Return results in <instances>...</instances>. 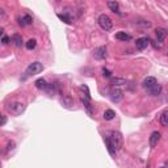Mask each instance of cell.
Segmentation results:
<instances>
[{
	"label": "cell",
	"mask_w": 168,
	"mask_h": 168,
	"mask_svg": "<svg viewBox=\"0 0 168 168\" xmlns=\"http://www.w3.org/2000/svg\"><path fill=\"white\" fill-rule=\"evenodd\" d=\"M97 22H99V25L101 26V29H104L105 32H108V30H110L112 28H113V22H112L110 17H109L108 15H105V13L99 16Z\"/></svg>",
	"instance_id": "cell-4"
},
{
	"label": "cell",
	"mask_w": 168,
	"mask_h": 168,
	"mask_svg": "<svg viewBox=\"0 0 168 168\" xmlns=\"http://www.w3.org/2000/svg\"><path fill=\"white\" fill-rule=\"evenodd\" d=\"M160 124L163 126H168V110H164L160 116Z\"/></svg>",
	"instance_id": "cell-20"
},
{
	"label": "cell",
	"mask_w": 168,
	"mask_h": 168,
	"mask_svg": "<svg viewBox=\"0 0 168 168\" xmlns=\"http://www.w3.org/2000/svg\"><path fill=\"white\" fill-rule=\"evenodd\" d=\"M15 147H16V143H15L13 141H11V142H8V144H7V151L13 150Z\"/></svg>",
	"instance_id": "cell-24"
},
{
	"label": "cell",
	"mask_w": 168,
	"mask_h": 168,
	"mask_svg": "<svg viewBox=\"0 0 168 168\" xmlns=\"http://www.w3.org/2000/svg\"><path fill=\"white\" fill-rule=\"evenodd\" d=\"M110 83L113 84L114 87H126L127 86V80L122 79V77H114V79H112Z\"/></svg>",
	"instance_id": "cell-12"
},
{
	"label": "cell",
	"mask_w": 168,
	"mask_h": 168,
	"mask_svg": "<svg viewBox=\"0 0 168 168\" xmlns=\"http://www.w3.org/2000/svg\"><path fill=\"white\" fill-rule=\"evenodd\" d=\"M93 55L96 59H105L106 58V47L105 46H100L93 51Z\"/></svg>",
	"instance_id": "cell-8"
},
{
	"label": "cell",
	"mask_w": 168,
	"mask_h": 168,
	"mask_svg": "<svg viewBox=\"0 0 168 168\" xmlns=\"http://www.w3.org/2000/svg\"><path fill=\"white\" fill-rule=\"evenodd\" d=\"M11 41L13 42V45L16 47H20L21 45H22V37L20 34H17V33H15V34L11 37Z\"/></svg>",
	"instance_id": "cell-14"
},
{
	"label": "cell",
	"mask_w": 168,
	"mask_h": 168,
	"mask_svg": "<svg viewBox=\"0 0 168 168\" xmlns=\"http://www.w3.org/2000/svg\"><path fill=\"white\" fill-rule=\"evenodd\" d=\"M9 41H11L9 37H7V36H3V37H2V43H3V45H8Z\"/></svg>",
	"instance_id": "cell-25"
},
{
	"label": "cell",
	"mask_w": 168,
	"mask_h": 168,
	"mask_svg": "<svg viewBox=\"0 0 168 168\" xmlns=\"http://www.w3.org/2000/svg\"><path fill=\"white\" fill-rule=\"evenodd\" d=\"M82 103L84 104V106H86V109H87L88 113L92 114V105H91V103H89V100L87 97H83L82 96Z\"/></svg>",
	"instance_id": "cell-19"
},
{
	"label": "cell",
	"mask_w": 168,
	"mask_h": 168,
	"mask_svg": "<svg viewBox=\"0 0 168 168\" xmlns=\"http://www.w3.org/2000/svg\"><path fill=\"white\" fill-rule=\"evenodd\" d=\"M148 43H150V41H148L147 37H141L135 41V46H137L138 50H144L148 46Z\"/></svg>",
	"instance_id": "cell-7"
},
{
	"label": "cell",
	"mask_w": 168,
	"mask_h": 168,
	"mask_svg": "<svg viewBox=\"0 0 168 168\" xmlns=\"http://www.w3.org/2000/svg\"><path fill=\"white\" fill-rule=\"evenodd\" d=\"M62 104L66 106H70V105H72V100L70 97H64V99H62Z\"/></svg>",
	"instance_id": "cell-23"
},
{
	"label": "cell",
	"mask_w": 168,
	"mask_h": 168,
	"mask_svg": "<svg viewBox=\"0 0 168 168\" xmlns=\"http://www.w3.org/2000/svg\"><path fill=\"white\" fill-rule=\"evenodd\" d=\"M160 137H161V134H160L159 131H153V133H151L150 139H148L150 146H151V147H155L156 144H158V142L160 141Z\"/></svg>",
	"instance_id": "cell-6"
},
{
	"label": "cell",
	"mask_w": 168,
	"mask_h": 168,
	"mask_svg": "<svg viewBox=\"0 0 168 168\" xmlns=\"http://www.w3.org/2000/svg\"><path fill=\"white\" fill-rule=\"evenodd\" d=\"M116 40H120V41H125V42H126V41H130L131 37L129 36L126 32H118V33L116 34Z\"/></svg>",
	"instance_id": "cell-15"
},
{
	"label": "cell",
	"mask_w": 168,
	"mask_h": 168,
	"mask_svg": "<svg viewBox=\"0 0 168 168\" xmlns=\"http://www.w3.org/2000/svg\"><path fill=\"white\" fill-rule=\"evenodd\" d=\"M155 34H156V38H158L159 42H163L166 36H167V32H166V29H163V28H158V29L155 30Z\"/></svg>",
	"instance_id": "cell-13"
},
{
	"label": "cell",
	"mask_w": 168,
	"mask_h": 168,
	"mask_svg": "<svg viewBox=\"0 0 168 168\" xmlns=\"http://www.w3.org/2000/svg\"><path fill=\"white\" fill-rule=\"evenodd\" d=\"M155 84H158V82H156V77H154V76H147L146 79L142 82L143 88H146V89H148V88H151V87H154Z\"/></svg>",
	"instance_id": "cell-9"
},
{
	"label": "cell",
	"mask_w": 168,
	"mask_h": 168,
	"mask_svg": "<svg viewBox=\"0 0 168 168\" xmlns=\"http://www.w3.org/2000/svg\"><path fill=\"white\" fill-rule=\"evenodd\" d=\"M105 142H106V146H108V150L110 154H114L116 151H118L121 147H122V135L121 133L118 131H112L110 137H106L105 138Z\"/></svg>",
	"instance_id": "cell-1"
},
{
	"label": "cell",
	"mask_w": 168,
	"mask_h": 168,
	"mask_svg": "<svg viewBox=\"0 0 168 168\" xmlns=\"http://www.w3.org/2000/svg\"><path fill=\"white\" fill-rule=\"evenodd\" d=\"M5 108H7V110L11 114L19 116V114H21L22 112L25 110L26 105L24 103H21V101H13V103H9L7 106H5Z\"/></svg>",
	"instance_id": "cell-3"
},
{
	"label": "cell",
	"mask_w": 168,
	"mask_h": 168,
	"mask_svg": "<svg viewBox=\"0 0 168 168\" xmlns=\"http://www.w3.org/2000/svg\"><path fill=\"white\" fill-rule=\"evenodd\" d=\"M5 124H7V117H5V114H2V124H0V126H4Z\"/></svg>",
	"instance_id": "cell-27"
},
{
	"label": "cell",
	"mask_w": 168,
	"mask_h": 168,
	"mask_svg": "<svg viewBox=\"0 0 168 168\" xmlns=\"http://www.w3.org/2000/svg\"><path fill=\"white\" fill-rule=\"evenodd\" d=\"M34 84H36V87H37L38 89H47V87H49V84L46 83V80H45L43 77H40V79H37Z\"/></svg>",
	"instance_id": "cell-16"
},
{
	"label": "cell",
	"mask_w": 168,
	"mask_h": 168,
	"mask_svg": "<svg viewBox=\"0 0 168 168\" xmlns=\"http://www.w3.org/2000/svg\"><path fill=\"white\" fill-rule=\"evenodd\" d=\"M114 117H116V112H114L113 109H106V110L104 112V120L110 121V120H113Z\"/></svg>",
	"instance_id": "cell-17"
},
{
	"label": "cell",
	"mask_w": 168,
	"mask_h": 168,
	"mask_svg": "<svg viewBox=\"0 0 168 168\" xmlns=\"http://www.w3.org/2000/svg\"><path fill=\"white\" fill-rule=\"evenodd\" d=\"M106 5L109 7V9L112 11V12H114V13H120V5H118V3L117 2H108L106 3Z\"/></svg>",
	"instance_id": "cell-18"
},
{
	"label": "cell",
	"mask_w": 168,
	"mask_h": 168,
	"mask_svg": "<svg viewBox=\"0 0 168 168\" xmlns=\"http://www.w3.org/2000/svg\"><path fill=\"white\" fill-rule=\"evenodd\" d=\"M109 97H110L112 101L117 104V103H121V101H122V99H124V95H122V92L120 91L118 88H116V89H112V91H110Z\"/></svg>",
	"instance_id": "cell-5"
},
{
	"label": "cell",
	"mask_w": 168,
	"mask_h": 168,
	"mask_svg": "<svg viewBox=\"0 0 168 168\" xmlns=\"http://www.w3.org/2000/svg\"><path fill=\"white\" fill-rule=\"evenodd\" d=\"M57 16H58V17H59L60 20H62L63 22H66V24H71V22H72V20H71V17H70L69 15H62V13H58Z\"/></svg>",
	"instance_id": "cell-21"
},
{
	"label": "cell",
	"mask_w": 168,
	"mask_h": 168,
	"mask_svg": "<svg viewBox=\"0 0 168 168\" xmlns=\"http://www.w3.org/2000/svg\"><path fill=\"white\" fill-rule=\"evenodd\" d=\"M36 46H37V41H36V40H29V41L25 43V47H26L28 50H33Z\"/></svg>",
	"instance_id": "cell-22"
},
{
	"label": "cell",
	"mask_w": 168,
	"mask_h": 168,
	"mask_svg": "<svg viewBox=\"0 0 168 168\" xmlns=\"http://www.w3.org/2000/svg\"><path fill=\"white\" fill-rule=\"evenodd\" d=\"M33 22V17L30 15H25L22 17H19V25L21 26H26V25H30Z\"/></svg>",
	"instance_id": "cell-10"
},
{
	"label": "cell",
	"mask_w": 168,
	"mask_h": 168,
	"mask_svg": "<svg viewBox=\"0 0 168 168\" xmlns=\"http://www.w3.org/2000/svg\"><path fill=\"white\" fill-rule=\"evenodd\" d=\"M103 75L106 76V77H110L112 76V72L109 70H106V69H103Z\"/></svg>",
	"instance_id": "cell-26"
},
{
	"label": "cell",
	"mask_w": 168,
	"mask_h": 168,
	"mask_svg": "<svg viewBox=\"0 0 168 168\" xmlns=\"http://www.w3.org/2000/svg\"><path fill=\"white\" fill-rule=\"evenodd\" d=\"M160 92H161V86L160 84H155L154 87H151V88L147 89V93L151 95V96H159Z\"/></svg>",
	"instance_id": "cell-11"
},
{
	"label": "cell",
	"mask_w": 168,
	"mask_h": 168,
	"mask_svg": "<svg viewBox=\"0 0 168 168\" xmlns=\"http://www.w3.org/2000/svg\"><path fill=\"white\" fill-rule=\"evenodd\" d=\"M42 71H43V64L41 62H33L26 67V70L24 72V76H22V80H25L26 77H29V76L40 74V72H42Z\"/></svg>",
	"instance_id": "cell-2"
}]
</instances>
